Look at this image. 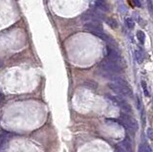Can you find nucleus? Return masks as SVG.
<instances>
[{"instance_id":"nucleus-9","label":"nucleus","mask_w":153,"mask_h":152,"mask_svg":"<svg viewBox=\"0 0 153 152\" xmlns=\"http://www.w3.org/2000/svg\"><path fill=\"white\" fill-rule=\"evenodd\" d=\"M97 5H99V8L103 10V11H107L108 10V6H107V4L104 1H98Z\"/></svg>"},{"instance_id":"nucleus-12","label":"nucleus","mask_w":153,"mask_h":152,"mask_svg":"<svg viewBox=\"0 0 153 152\" xmlns=\"http://www.w3.org/2000/svg\"><path fill=\"white\" fill-rule=\"evenodd\" d=\"M147 4H148V11H149V13H150V15L153 17V7H152V2H151V1H148Z\"/></svg>"},{"instance_id":"nucleus-7","label":"nucleus","mask_w":153,"mask_h":152,"mask_svg":"<svg viewBox=\"0 0 153 152\" xmlns=\"http://www.w3.org/2000/svg\"><path fill=\"white\" fill-rule=\"evenodd\" d=\"M137 37H138V39L139 41L142 43V44H144L145 43V34L142 32V31H139V32L137 33Z\"/></svg>"},{"instance_id":"nucleus-16","label":"nucleus","mask_w":153,"mask_h":152,"mask_svg":"<svg viewBox=\"0 0 153 152\" xmlns=\"http://www.w3.org/2000/svg\"><path fill=\"white\" fill-rule=\"evenodd\" d=\"M2 101H3V96H2V95H0V104H1Z\"/></svg>"},{"instance_id":"nucleus-13","label":"nucleus","mask_w":153,"mask_h":152,"mask_svg":"<svg viewBox=\"0 0 153 152\" xmlns=\"http://www.w3.org/2000/svg\"><path fill=\"white\" fill-rule=\"evenodd\" d=\"M137 104H138V109H142V101L140 97H137Z\"/></svg>"},{"instance_id":"nucleus-11","label":"nucleus","mask_w":153,"mask_h":152,"mask_svg":"<svg viewBox=\"0 0 153 152\" xmlns=\"http://www.w3.org/2000/svg\"><path fill=\"white\" fill-rule=\"evenodd\" d=\"M147 135L149 138V140L153 141V129L151 128V127L147 128Z\"/></svg>"},{"instance_id":"nucleus-2","label":"nucleus","mask_w":153,"mask_h":152,"mask_svg":"<svg viewBox=\"0 0 153 152\" xmlns=\"http://www.w3.org/2000/svg\"><path fill=\"white\" fill-rule=\"evenodd\" d=\"M109 87L111 90H113L121 96L130 97V98L133 97V92H132V89L130 87H124V86L119 85L117 83H109Z\"/></svg>"},{"instance_id":"nucleus-1","label":"nucleus","mask_w":153,"mask_h":152,"mask_svg":"<svg viewBox=\"0 0 153 152\" xmlns=\"http://www.w3.org/2000/svg\"><path fill=\"white\" fill-rule=\"evenodd\" d=\"M120 123H121V125L126 127L127 130L131 131L132 133L136 132L138 129V122L133 117L127 115V114H121Z\"/></svg>"},{"instance_id":"nucleus-3","label":"nucleus","mask_w":153,"mask_h":152,"mask_svg":"<svg viewBox=\"0 0 153 152\" xmlns=\"http://www.w3.org/2000/svg\"><path fill=\"white\" fill-rule=\"evenodd\" d=\"M112 102H114L115 104H117L118 106L120 107L124 110V111H126L127 113H132V108L130 104L128 103L126 99H124L123 98H120V97H113V96H108Z\"/></svg>"},{"instance_id":"nucleus-4","label":"nucleus","mask_w":153,"mask_h":152,"mask_svg":"<svg viewBox=\"0 0 153 152\" xmlns=\"http://www.w3.org/2000/svg\"><path fill=\"white\" fill-rule=\"evenodd\" d=\"M139 152H152V150L147 144H142L139 147Z\"/></svg>"},{"instance_id":"nucleus-5","label":"nucleus","mask_w":153,"mask_h":152,"mask_svg":"<svg viewBox=\"0 0 153 152\" xmlns=\"http://www.w3.org/2000/svg\"><path fill=\"white\" fill-rule=\"evenodd\" d=\"M135 57H136V60H137V61L139 62V63H141V62L144 60V58H145L144 55H142V52H140V51L135 52Z\"/></svg>"},{"instance_id":"nucleus-8","label":"nucleus","mask_w":153,"mask_h":152,"mask_svg":"<svg viewBox=\"0 0 153 152\" xmlns=\"http://www.w3.org/2000/svg\"><path fill=\"white\" fill-rule=\"evenodd\" d=\"M126 27L128 29H133L134 28V25H135V23H134V21H133V19H131V18H126Z\"/></svg>"},{"instance_id":"nucleus-14","label":"nucleus","mask_w":153,"mask_h":152,"mask_svg":"<svg viewBox=\"0 0 153 152\" xmlns=\"http://www.w3.org/2000/svg\"><path fill=\"white\" fill-rule=\"evenodd\" d=\"M4 139H5V136L2 135V134H0V146H1L2 144L4 143Z\"/></svg>"},{"instance_id":"nucleus-10","label":"nucleus","mask_w":153,"mask_h":152,"mask_svg":"<svg viewBox=\"0 0 153 152\" xmlns=\"http://www.w3.org/2000/svg\"><path fill=\"white\" fill-rule=\"evenodd\" d=\"M141 83H142V90H144V94H145V96L148 97V96H149V93H148V90H147V82L142 81L141 82Z\"/></svg>"},{"instance_id":"nucleus-6","label":"nucleus","mask_w":153,"mask_h":152,"mask_svg":"<svg viewBox=\"0 0 153 152\" xmlns=\"http://www.w3.org/2000/svg\"><path fill=\"white\" fill-rule=\"evenodd\" d=\"M123 144L128 152H132V146H131V141H128L127 139H126L123 141Z\"/></svg>"},{"instance_id":"nucleus-15","label":"nucleus","mask_w":153,"mask_h":152,"mask_svg":"<svg viewBox=\"0 0 153 152\" xmlns=\"http://www.w3.org/2000/svg\"><path fill=\"white\" fill-rule=\"evenodd\" d=\"M117 152H124V150L119 147V148H117Z\"/></svg>"}]
</instances>
